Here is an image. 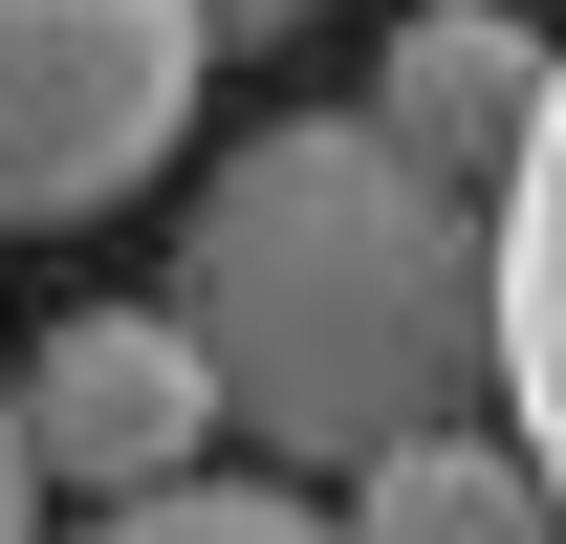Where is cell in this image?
I'll return each instance as SVG.
<instances>
[{
  "label": "cell",
  "instance_id": "6da1fadb",
  "mask_svg": "<svg viewBox=\"0 0 566 544\" xmlns=\"http://www.w3.org/2000/svg\"><path fill=\"white\" fill-rule=\"evenodd\" d=\"M175 327L218 370V436L349 479L370 436L501 414V218L415 175L370 109H283L175 197Z\"/></svg>",
  "mask_w": 566,
  "mask_h": 544
},
{
  "label": "cell",
  "instance_id": "7a4b0ae2",
  "mask_svg": "<svg viewBox=\"0 0 566 544\" xmlns=\"http://www.w3.org/2000/svg\"><path fill=\"white\" fill-rule=\"evenodd\" d=\"M197 0H0V240H66V218L153 197L197 153Z\"/></svg>",
  "mask_w": 566,
  "mask_h": 544
},
{
  "label": "cell",
  "instance_id": "3957f363",
  "mask_svg": "<svg viewBox=\"0 0 566 544\" xmlns=\"http://www.w3.org/2000/svg\"><path fill=\"white\" fill-rule=\"evenodd\" d=\"M0 414H22L44 501H153V479L218 458V370H197L175 305H66L44 348H0Z\"/></svg>",
  "mask_w": 566,
  "mask_h": 544
},
{
  "label": "cell",
  "instance_id": "277c9868",
  "mask_svg": "<svg viewBox=\"0 0 566 544\" xmlns=\"http://www.w3.org/2000/svg\"><path fill=\"white\" fill-rule=\"evenodd\" d=\"M370 132L415 153V175H458V197H501L523 132H545V22L523 0H415L392 66H370Z\"/></svg>",
  "mask_w": 566,
  "mask_h": 544
},
{
  "label": "cell",
  "instance_id": "5b68a950",
  "mask_svg": "<svg viewBox=\"0 0 566 544\" xmlns=\"http://www.w3.org/2000/svg\"><path fill=\"white\" fill-rule=\"evenodd\" d=\"M327 544H566V501H545V458L501 414H436V436H370L349 458Z\"/></svg>",
  "mask_w": 566,
  "mask_h": 544
},
{
  "label": "cell",
  "instance_id": "8992f818",
  "mask_svg": "<svg viewBox=\"0 0 566 544\" xmlns=\"http://www.w3.org/2000/svg\"><path fill=\"white\" fill-rule=\"evenodd\" d=\"M480 218H501V436L566 501V44H545V132H523V175Z\"/></svg>",
  "mask_w": 566,
  "mask_h": 544
},
{
  "label": "cell",
  "instance_id": "52a82bcc",
  "mask_svg": "<svg viewBox=\"0 0 566 544\" xmlns=\"http://www.w3.org/2000/svg\"><path fill=\"white\" fill-rule=\"evenodd\" d=\"M87 544H327V501L305 479H153V501H87Z\"/></svg>",
  "mask_w": 566,
  "mask_h": 544
},
{
  "label": "cell",
  "instance_id": "ba28073f",
  "mask_svg": "<svg viewBox=\"0 0 566 544\" xmlns=\"http://www.w3.org/2000/svg\"><path fill=\"white\" fill-rule=\"evenodd\" d=\"M283 22H305V0H197V44H283Z\"/></svg>",
  "mask_w": 566,
  "mask_h": 544
},
{
  "label": "cell",
  "instance_id": "9c48e42d",
  "mask_svg": "<svg viewBox=\"0 0 566 544\" xmlns=\"http://www.w3.org/2000/svg\"><path fill=\"white\" fill-rule=\"evenodd\" d=\"M22 523H44V479H22V414H0V544H22Z\"/></svg>",
  "mask_w": 566,
  "mask_h": 544
}]
</instances>
